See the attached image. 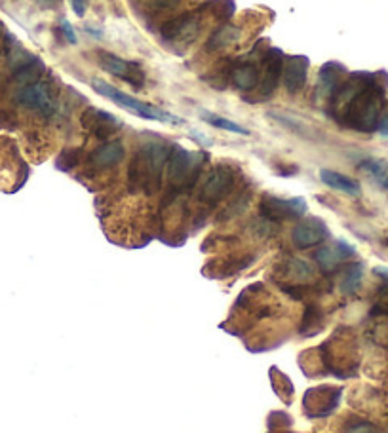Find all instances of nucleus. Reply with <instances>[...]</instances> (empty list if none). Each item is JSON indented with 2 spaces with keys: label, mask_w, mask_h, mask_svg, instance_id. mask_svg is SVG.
<instances>
[{
  "label": "nucleus",
  "mask_w": 388,
  "mask_h": 433,
  "mask_svg": "<svg viewBox=\"0 0 388 433\" xmlns=\"http://www.w3.org/2000/svg\"><path fill=\"white\" fill-rule=\"evenodd\" d=\"M92 88L96 89L99 95H103V97H107V99H111L113 103H116L118 107L126 108V111H130V113H133V114H138V116H141V118L156 120V122H167V124H174V125L183 124V120L177 118V116H174V114H170V113H166V111H160V108L153 107V105H149V103L139 101V99H135L133 95L124 94V91H120V89H116L114 86H111V84L103 82V80H99V78L92 80Z\"/></svg>",
  "instance_id": "2"
},
{
  "label": "nucleus",
  "mask_w": 388,
  "mask_h": 433,
  "mask_svg": "<svg viewBox=\"0 0 388 433\" xmlns=\"http://www.w3.org/2000/svg\"><path fill=\"white\" fill-rule=\"evenodd\" d=\"M343 74H345V67L339 65V63H326L320 69V77H318L320 94L331 97L343 84Z\"/></svg>",
  "instance_id": "17"
},
{
  "label": "nucleus",
  "mask_w": 388,
  "mask_h": 433,
  "mask_svg": "<svg viewBox=\"0 0 388 433\" xmlns=\"http://www.w3.org/2000/svg\"><path fill=\"white\" fill-rule=\"evenodd\" d=\"M82 125L99 139H105L118 131L120 122L111 113L90 107L82 114Z\"/></svg>",
  "instance_id": "12"
},
{
  "label": "nucleus",
  "mask_w": 388,
  "mask_h": 433,
  "mask_svg": "<svg viewBox=\"0 0 388 433\" xmlns=\"http://www.w3.org/2000/svg\"><path fill=\"white\" fill-rule=\"evenodd\" d=\"M231 80L238 89H253L259 82V69L250 61H244L231 71Z\"/></svg>",
  "instance_id": "18"
},
{
  "label": "nucleus",
  "mask_w": 388,
  "mask_h": 433,
  "mask_svg": "<svg viewBox=\"0 0 388 433\" xmlns=\"http://www.w3.org/2000/svg\"><path fill=\"white\" fill-rule=\"evenodd\" d=\"M202 118L204 122H208L209 125H214L217 130H225V131H233V133H240V135H250V130H245L244 125L236 124L233 120L223 118V116H217L214 113H208V111H202Z\"/></svg>",
  "instance_id": "22"
},
{
  "label": "nucleus",
  "mask_w": 388,
  "mask_h": 433,
  "mask_svg": "<svg viewBox=\"0 0 388 433\" xmlns=\"http://www.w3.org/2000/svg\"><path fill=\"white\" fill-rule=\"evenodd\" d=\"M377 131H379L382 137H388V111L384 114H381V120H379Z\"/></svg>",
  "instance_id": "28"
},
{
  "label": "nucleus",
  "mask_w": 388,
  "mask_h": 433,
  "mask_svg": "<svg viewBox=\"0 0 388 433\" xmlns=\"http://www.w3.org/2000/svg\"><path fill=\"white\" fill-rule=\"evenodd\" d=\"M198 27H200V21L196 16L185 13L181 18H175L162 25V36L170 42H189L196 36Z\"/></svg>",
  "instance_id": "11"
},
{
  "label": "nucleus",
  "mask_w": 388,
  "mask_h": 433,
  "mask_svg": "<svg viewBox=\"0 0 388 433\" xmlns=\"http://www.w3.org/2000/svg\"><path fill=\"white\" fill-rule=\"evenodd\" d=\"M345 433H377V427L371 424V422L358 420V422H350L347 427H345Z\"/></svg>",
  "instance_id": "26"
},
{
  "label": "nucleus",
  "mask_w": 388,
  "mask_h": 433,
  "mask_svg": "<svg viewBox=\"0 0 388 433\" xmlns=\"http://www.w3.org/2000/svg\"><path fill=\"white\" fill-rule=\"evenodd\" d=\"M240 29L233 27V25H223L219 29L215 30L214 35L209 36L208 40V50H221V47L233 46L240 40Z\"/></svg>",
  "instance_id": "19"
},
{
  "label": "nucleus",
  "mask_w": 388,
  "mask_h": 433,
  "mask_svg": "<svg viewBox=\"0 0 388 433\" xmlns=\"http://www.w3.org/2000/svg\"><path fill=\"white\" fill-rule=\"evenodd\" d=\"M320 179L326 186L333 190H339L343 194H348V196H360L362 192V186H360L358 181L347 177L339 171H331V169H322L320 171Z\"/></svg>",
  "instance_id": "16"
},
{
  "label": "nucleus",
  "mask_w": 388,
  "mask_h": 433,
  "mask_svg": "<svg viewBox=\"0 0 388 433\" xmlns=\"http://www.w3.org/2000/svg\"><path fill=\"white\" fill-rule=\"evenodd\" d=\"M282 71H284V54L280 50L272 47L267 54V67H265L263 80H261V95L263 97L275 94L276 86L282 78Z\"/></svg>",
  "instance_id": "13"
},
{
  "label": "nucleus",
  "mask_w": 388,
  "mask_h": 433,
  "mask_svg": "<svg viewBox=\"0 0 388 433\" xmlns=\"http://www.w3.org/2000/svg\"><path fill=\"white\" fill-rule=\"evenodd\" d=\"M124 145L120 141L103 142L101 147H97L90 154L92 166L97 167V169H107V167L116 166L124 158Z\"/></svg>",
  "instance_id": "15"
},
{
  "label": "nucleus",
  "mask_w": 388,
  "mask_h": 433,
  "mask_svg": "<svg viewBox=\"0 0 388 433\" xmlns=\"http://www.w3.org/2000/svg\"><path fill=\"white\" fill-rule=\"evenodd\" d=\"M287 270H289V274H292L293 278L301 279V281H303V279L312 278L311 264L306 261H301V259H292L289 264H287Z\"/></svg>",
  "instance_id": "25"
},
{
  "label": "nucleus",
  "mask_w": 388,
  "mask_h": 433,
  "mask_svg": "<svg viewBox=\"0 0 388 433\" xmlns=\"http://www.w3.org/2000/svg\"><path fill=\"white\" fill-rule=\"evenodd\" d=\"M360 167L364 169V171H367L373 179H377L379 183H381L382 179L387 177V171H388V164L384 160H375V158H370V160H364L362 164H360Z\"/></svg>",
  "instance_id": "24"
},
{
  "label": "nucleus",
  "mask_w": 388,
  "mask_h": 433,
  "mask_svg": "<svg viewBox=\"0 0 388 433\" xmlns=\"http://www.w3.org/2000/svg\"><path fill=\"white\" fill-rule=\"evenodd\" d=\"M233 183L234 177L231 169L225 166H217L214 171L209 173L208 179H206V183H204L202 190H200V198H202L204 202H217V200H221L227 194L228 190L233 189Z\"/></svg>",
  "instance_id": "9"
},
{
  "label": "nucleus",
  "mask_w": 388,
  "mask_h": 433,
  "mask_svg": "<svg viewBox=\"0 0 388 433\" xmlns=\"http://www.w3.org/2000/svg\"><path fill=\"white\" fill-rule=\"evenodd\" d=\"M362 278H364V264L362 262H354V264L347 266L343 281H340V291L345 293V295L358 293L360 285H362Z\"/></svg>",
  "instance_id": "20"
},
{
  "label": "nucleus",
  "mask_w": 388,
  "mask_h": 433,
  "mask_svg": "<svg viewBox=\"0 0 388 433\" xmlns=\"http://www.w3.org/2000/svg\"><path fill=\"white\" fill-rule=\"evenodd\" d=\"M61 33H63V36H65V40L69 42V44H77V35H74V30H72V27L67 23V21L61 23Z\"/></svg>",
  "instance_id": "27"
},
{
  "label": "nucleus",
  "mask_w": 388,
  "mask_h": 433,
  "mask_svg": "<svg viewBox=\"0 0 388 433\" xmlns=\"http://www.w3.org/2000/svg\"><path fill=\"white\" fill-rule=\"evenodd\" d=\"M343 390L333 386H320L309 390L305 395V410L306 415L312 418H322V416L331 415L339 407Z\"/></svg>",
  "instance_id": "4"
},
{
  "label": "nucleus",
  "mask_w": 388,
  "mask_h": 433,
  "mask_svg": "<svg viewBox=\"0 0 388 433\" xmlns=\"http://www.w3.org/2000/svg\"><path fill=\"white\" fill-rule=\"evenodd\" d=\"M42 71H44V65H42L36 57H33V60L23 61V63L18 67V71H16V80H18L19 84H23V86H27V84H35L38 82L36 78H38V74H40Z\"/></svg>",
  "instance_id": "21"
},
{
  "label": "nucleus",
  "mask_w": 388,
  "mask_h": 433,
  "mask_svg": "<svg viewBox=\"0 0 388 433\" xmlns=\"http://www.w3.org/2000/svg\"><path fill=\"white\" fill-rule=\"evenodd\" d=\"M99 67H101L103 71H107L109 74L122 78L124 82L132 84V86H143L145 77L141 69H139V65L122 60L118 55L101 52V54H99Z\"/></svg>",
  "instance_id": "8"
},
{
  "label": "nucleus",
  "mask_w": 388,
  "mask_h": 433,
  "mask_svg": "<svg viewBox=\"0 0 388 433\" xmlns=\"http://www.w3.org/2000/svg\"><path fill=\"white\" fill-rule=\"evenodd\" d=\"M4 139H0V190L4 192H16L27 179V167L18 158V152L13 150L6 160L2 162V152L6 149Z\"/></svg>",
  "instance_id": "6"
},
{
  "label": "nucleus",
  "mask_w": 388,
  "mask_h": 433,
  "mask_svg": "<svg viewBox=\"0 0 388 433\" xmlns=\"http://www.w3.org/2000/svg\"><path fill=\"white\" fill-rule=\"evenodd\" d=\"M329 237V230L322 219L301 220L292 232V240L299 249L316 247Z\"/></svg>",
  "instance_id": "7"
},
{
  "label": "nucleus",
  "mask_w": 388,
  "mask_h": 433,
  "mask_svg": "<svg viewBox=\"0 0 388 433\" xmlns=\"http://www.w3.org/2000/svg\"><path fill=\"white\" fill-rule=\"evenodd\" d=\"M44 6H54L55 2H60V0H40Z\"/></svg>",
  "instance_id": "32"
},
{
  "label": "nucleus",
  "mask_w": 388,
  "mask_h": 433,
  "mask_svg": "<svg viewBox=\"0 0 388 433\" xmlns=\"http://www.w3.org/2000/svg\"><path fill=\"white\" fill-rule=\"evenodd\" d=\"M261 213L269 220L299 219L306 213V202L303 198L282 200V198L265 196V200L261 202Z\"/></svg>",
  "instance_id": "5"
},
{
  "label": "nucleus",
  "mask_w": 388,
  "mask_h": 433,
  "mask_svg": "<svg viewBox=\"0 0 388 433\" xmlns=\"http://www.w3.org/2000/svg\"><path fill=\"white\" fill-rule=\"evenodd\" d=\"M381 186H382V189H384V190H388V175L381 181Z\"/></svg>",
  "instance_id": "33"
},
{
  "label": "nucleus",
  "mask_w": 388,
  "mask_h": 433,
  "mask_svg": "<svg viewBox=\"0 0 388 433\" xmlns=\"http://www.w3.org/2000/svg\"><path fill=\"white\" fill-rule=\"evenodd\" d=\"M158 8H172L177 4V0H153Z\"/></svg>",
  "instance_id": "31"
},
{
  "label": "nucleus",
  "mask_w": 388,
  "mask_h": 433,
  "mask_svg": "<svg viewBox=\"0 0 388 433\" xmlns=\"http://www.w3.org/2000/svg\"><path fill=\"white\" fill-rule=\"evenodd\" d=\"M331 105L347 125L358 131H375L384 107V89L370 72H358L340 84L331 95Z\"/></svg>",
  "instance_id": "1"
},
{
  "label": "nucleus",
  "mask_w": 388,
  "mask_h": 433,
  "mask_svg": "<svg viewBox=\"0 0 388 433\" xmlns=\"http://www.w3.org/2000/svg\"><path fill=\"white\" fill-rule=\"evenodd\" d=\"M191 160H192V156L189 154L185 149L175 147V149L170 152V156H167V162H166L167 181L174 184L183 183V181L187 179V175H189V171H191V166H192Z\"/></svg>",
  "instance_id": "14"
},
{
  "label": "nucleus",
  "mask_w": 388,
  "mask_h": 433,
  "mask_svg": "<svg viewBox=\"0 0 388 433\" xmlns=\"http://www.w3.org/2000/svg\"><path fill=\"white\" fill-rule=\"evenodd\" d=\"M18 103L23 107L35 111V113L42 114V116H52L55 113V101L54 95L50 91V88L44 82L27 84L18 91Z\"/></svg>",
  "instance_id": "3"
},
{
  "label": "nucleus",
  "mask_w": 388,
  "mask_h": 433,
  "mask_svg": "<svg viewBox=\"0 0 388 433\" xmlns=\"http://www.w3.org/2000/svg\"><path fill=\"white\" fill-rule=\"evenodd\" d=\"M0 33H2V25H0Z\"/></svg>",
  "instance_id": "34"
},
{
  "label": "nucleus",
  "mask_w": 388,
  "mask_h": 433,
  "mask_svg": "<svg viewBox=\"0 0 388 433\" xmlns=\"http://www.w3.org/2000/svg\"><path fill=\"white\" fill-rule=\"evenodd\" d=\"M71 6L78 18H82L84 13H86V0H71Z\"/></svg>",
  "instance_id": "30"
},
{
  "label": "nucleus",
  "mask_w": 388,
  "mask_h": 433,
  "mask_svg": "<svg viewBox=\"0 0 388 433\" xmlns=\"http://www.w3.org/2000/svg\"><path fill=\"white\" fill-rule=\"evenodd\" d=\"M306 77H309V60L305 55H292V57L284 60L282 78H284V86L289 94H299L305 88Z\"/></svg>",
  "instance_id": "10"
},
{
  "label": "nucleus",
  "mask_w": 388,
  "mask_h": 433,
  "mask_svg": "<svg viewBox=\"0 0 388 433\" xmlns=\"http://www.w3.org/2000/svg\"><path fill=\"white\" fill-rule=\"evenodd\" d=\"M314 257H316L318 266L322 268V270H326V272L335 270L337 264L343 261V257L339 255V251L335 249V247H322V249L316 251V255Z\"/></svg>",
  "instance_id": "23"
},
{
  "label": "nucleus",
  "mask_w": 388,
  "mask_h": 433,
  "mask_svg": "<svg viewBox=\"0 0 388 433\" xmlns=\"http://www.w3.org/2000/svg\"><path fill=\"white\" fill-rule=\"evenodd\" d=\"M375 276H379V278L382 279V291L388 293V268H375Z\"/></svg>",
  "instance_id": "29"
}]
</instances>
